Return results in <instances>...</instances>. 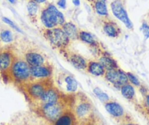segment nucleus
Masks as SVG:
<instances>
[{"label": "nucleus", "mask_w": 149, "mask_h": 125, "mask_svg": "<svg viewBox=\"0 0 149 125\" xmlns=\"http://www.w3.org/2000/svg\"><path fill=\"white\" fill-rule=\"evenodd\" d=\"M71 110L80 124L89 123L94 117L92 103L86 96L83 94L74 96V100L71 104Z\"/></svg>", "instance_id": "f257e3e1"}, {"label": "nucleus", "mask_w": 149, "mask_h": 125, "mask_svg": "<svg viewBox=\"0 0 149 125\" xmlns=\"http://www.w3.org/2000/svg\"><path fill=\"white\" fill-rule=\"evenodd\" d=\"M70 108L71 105H69L64 100L61 99V100L54 104L46 105L37 108V110L45 120L50 123L54 124L61 115L64 114Z\"/></svg>", "instance_id": "f03ea898"}, {"label": "nucleus", "mask_w": 149, "mask_h": 125, "mask_svg": "<svg viewBox=\"0 0 149 125\" xmlns=\"http://www.w3.org/2000/svg\"><path fill=\"white\" fill-rule=\"evenodd\" d=\"M30 69L31 67L24 58L15 57L8 73L14 81L23 86L31 80Z\"/></svg>", "instance_id": "7ed1b4c3"}, {"label": "nucleus", "mask_w": 149, "mask_h": 125, "mask_svg": "<svg viewBox=\"0 0 149 125\" xmlns=\"http://www.w3.org/2000/svg\"><path fill=\"white\" fill-rule=\"evenodd\" d=\"M56 88L64 94H74L78 90V82L74 76L70 73L64 71H60L56 75L55 78Z\"/></svg>", "instance_id": "20e7f679"}, {"label": "nucleus", "mask_w": 149, "mask_h": 125, "mask_svg": "<svg viewBox=\"0 0 149 125\" xmlns=\"http://www.w3.org/2000/svg\"><path fill=\"white\" fill-rule=\"evenodd\" d=\"M48 80H30L22 86L29 99L34 105L39 101L47 89L51 85Z\"/></svg>", "instance_id": "39448f33"}, {"label": "nucleus", "mask_w": 149, "mask_h": 125, "mask_svg": "<svg viewBox=\"0 0 149 125\" xmlns=\"http://www.w3.org/2000/svg\"><path fill=\"white\" fill-rule=\"evenodd\" d=\"M41 22L48 29L55 28L64 24V17L54 5H49L42 11L40 15Z\"/></svg>", "instance_id": "423d86ee"}, {"label": "nucleus", "mask_w": 149, "mask_h": 125, "mask_svg": "<svg viewBox=\"0 0 149 125\" xmlns=\"http://www.w3.org/2000/svg\"><path fill=\"white\" fill-rule=\"evenodd\" d=\"M45 37L52 46L58 49H64L70 44V40L61 28L48 29Z\"/></svg>", "instance_id": "0eeeda50"}, {"label": "nucleus", "mask_w": 149, "mask_h": 125, "mask_svg": "<svg viewBox=\"0 0 149 125\" xmlns=\"http://www.w3.org/2000/svg\"><path fill=\"white\" fill-rule=\"evenodd\" d=\"M104 78L108 83H111L117 89H120L124 84L129 83L127 73L120 67L115 70H106Z\"/></svg>", "instance_id": "6e6552de"}, {"label": "nucleus", "mask_w": 149, "mask_h": 125, "mask_svg": "<svg viewBox=\"0 0 149 125\" xmlns=\"http://www.w3.org/2000/svg\"><path fill=\"white\" fill-rule=\"evenodd\" d=\"M104 108L107 113L119 123L131 119L124 108L117 102L110 100L104 103Z\"/></svg>", "instance_id": "1a4fd4ad"}, {"label": "nucleus", "mask_w": 149, "mask_h": 125, "mask_svg": "<svg viewBox=\"0 0 149 125\" xmlns=\"http://www.w3.org/2000/svg\"><path fill=\"white\" fill-rule=\"evenodd\" d=\"M30 73L31 80H51L53 75V67L51 64L47 63L42 65L31 67Z\"/></svg>", "instance_id": "9d476101"}, {"label": "nucleus", "mask_w": 149, "mask_h": 125, "mask_svg": "<svg viewBox=\"0 0 149 125\" xmlns=\"http://www.w3.org/2000/svg\"><path fill=\"white\" fill-rule=\"evenodd\" d=\"M61 99H62L61 93L57 89V88H56V87H52L51 85L47 89L40 100L34 105L38 108L40 106L46 105L54 104L61 100Z\"/></svg>", "instance_id": "9b49d317"}, {"label": "nucleus", "mask_w": 149, "mask_h": 125, "mask_svg": "<svg viewBox=\"0 0 149 125\" xmlns=\"http://www.w3.org/2000/svg\"><path fill=\"white\" fill-rule=\"evenodd\" d=\"M110 6H111L112 12H113V15L118 20L122 21L127 28L130 29L133 28V24L130 21L127 12L124 9V6H123L120 0H116V1L113 2Z\"/></svg>", "instance_id": "f8f14e48"}, {"label": "nucleus", "mask_w": 149, "mask_h": 125, "mask_svg": "<svg viewBox=\"0 0 149 125\" xmlns=\"http://www.w3.org/2000/svg\"><path fill=\"white\" fill-rule=\"evenodd\" d=\"M24 59L26 61L30 67L47 64V59L45 55H43L40 51H34V50L26 52L24 54Z\"/></svg>", "instance_id": "ddd939ff"}, {"label": "nucleus", "mask_w": 149, "mask_h": 125, "mask_svg": "<svg viewBox=\"0 0 149 125\" xmlns=\"http://www.w3.org/2000/svg\"><path fill=\"white\" fill-rule=\"evenodd\" d=\"M67 58L74 68L80 70H86L88 61L83 56L75 53H68Z\"/></svg>", "instance_id": "4468645a"}, {"label": "nucleus", "mask_w": 149, "mask_h": 125, "mask_svg": "<svg viewBox=\"0 0 149 125\" xmlns=\"http://www.w3.org/2000/svg\"><path fill=\"white\" fill-rule=\"evenodd\" d=\"M97 61L102 64L105 70H115L119 68L117 61L111 56L106 52L100 53L97 56Z\"/></svg>", "instance_id": "2eb2a0df"}, {"label": "nucleus", "mask_w": 149, "mask_h": 125, "mask_svg": "<svg viewBox=\"0 0 149 125\" xmlns=\"http://www.w3.org/2000/svg\"><path fill=\"white\" fill-rule=\"evenodd\" d=\"M15 58V56L10 51H5L0 52V72H9Z\"/></svg>", "instance_id": "dca6fc26"}, {"label": "nucleus", "mask_w": 149, "mask_h": 125, "mask_svg": "<svg viewBox=\"0 0 149 125\" xmlns=\"http://www.w3.org/2000/svg\"><path fill=\"white\" fill-rule=\"evenodd\" d=\"M79 122L74 116L71 108L61 115L54 123V125H79Z\"/></svg>", "instance_id": "f3484780"}, {"label": "nucleus", "mask_w": 149, "mask_h": 125, "mask_svg": "<svg viewBox=\"0 0 149 125\" xmlns=\"http://www.w3.org/2000/svg\"><path fill=\"white\" fill-rule=\"evenodd\" d=\"M86 71H87L92 75L101 77V76L104 75L106 70L97 60V61L91 60V61H88V65H87Z\"/></svg>", "instance_id": "a211bd4d"}, {"label": "nucleus", "mask_w": 149, "mask_h": 125, "mask_svg": "<svg viewBox=\"0 0 149 125\" xmlns=\"http://www.w3.org/2000/svg\"><path fill=\"white\" fill-rule=\"evenodd\" d=\"M62 29L67 34L70 40H77L79 36V31L76 26L71 22L64 23L62 25Z\"/></svg>", "instance_id": "6ab92c4d"}, {"label": "nucleus", "mask_w": 149, "mask_h": 125, "mask_svg": "<svg viewBox=\"0 0 149 125\" xmlns=\"http://www.w3.org/2000/svg\"><path fill=\"white\" fill-rule=\"evenodd\" d=\"M121 94L125 99H127L129 101H132L135 97V90L134 87L130 83H127L124 84V86L119 89Z\"/></svg>", "instance_id": "aec40b11"}, {"label": "nucleus", "mask_w": 149, "mask_h": 125, "mask_svg": "<svg viewBox=\"0 0 149 125\" xmlns=\"http://www.w3.org/2000/svg\"><path fill=\"white\" fill-rule=\"evenodd\" d=\"M78 38L81 40L82 42L88 44V45H92V46L96 47L97 45V43L94 38L92 35L90 34L89 32H87L85 31H79V36Z\"/></svg>", "instance_id": "412c9836"}, {"label": "nucleus", "mask_w": 149, "mask_h": 125, "mask_svg": "<svg viewBox=\"0 0 149 125\" xmlns=\"http://www.w3.org/2000/svg\"><path fill=\"white\" fill-rule=\"evenodd\" d=\"M103 30L108 37H117L119 34V30L117 29L116 25L112 23H105L103 26Z\"/></svg>", "instance_id": "4be33fe9"}, {"label": "nucleus", "mask_w": 149, "mask_h": 125, "mask_svg": "<svg viewBox=\"0 0 149 125\" xmlns=\"http://www.w3.org/2000/svg\"><path fill=\"white\" fill-rule=\"evenodd\" d=\"M94 8L98 15H102V16L108 15L106 0H97L94 4Z\"/></svg>", "instance_id": "5701e85b"}, {"label": "nucleus", "mask_w": 149, "mask_h": 125, "mask_svg": "<svg viewBox=\"0 0 149 125\" xmlns=\"http://www.w3.org/2000/svg\"><path fill=\"white\" fill-rule=\"evenodd\" d=\"M93 92L95 94L96 97H97L100 101L102 102L103 103H106L107 102L110 101V97H109L104 91H103L101 89L99 88V87H95V88L93 89Z\"/></svg>", "instance_id": "b1692460"}, {"label": "nucleus", "mask_w": 149, "mask_h": 125, "mask_svg": "<svg viewBox=\"0 0 149 125\" xmlns=\"http://www.w3.org/2000/svg\"><path fill=\"white\" fill-rule=\"evenodd\" d=\"M27 11L30 16H34L38 11V5L34 1H30L27 5Z\"/></svg>", "instance_id": "393cba45"}, {"label": "nucleus", "mask_w": 149, "mask_h": 125, "mask_svg": "<svg viewBox=\"0 0 149 125\" xmlns=\"http://www.w3.org/2000/svg\"><path fill=\"white\" fill-rule=\"evenodd\" d=\"M127 78H128V81L130 84H132V86H135L137 87H141V83L140 81L139 80V79L134 75L133 73H130V72H127Z\"/></svg>", "instance_id": "a878e982"}, {"label": "nucleus", "mask_w": 149, "mask_h": 125, "mask_svg": "<svg viewBox=\"0 0 149 125\" xmlns=\"http://www.w3.org/2000/svg\"><path fill=\"white\" fill-rule=\"evenodd\" d=\"M0 38L5 43H10L13 40L12 33L9 30H4L0 33Z\"/></svg>", "instance_id": "bb28decb"}, {"label": "nucleus", "mask_w": 149, "mask_h": 125, "mask_svg": "<svg viewBox=\"0 0 149 125\" xmlns=\"http://www.w3.org/2000/svg\"><path fill=\"white\" fill-rule=\"evenodd\" d=\"M2 21H3L5 24H8L9 26H10L13 29H14L15 30H16L17 31H18V32H20V33H22V31H21V29H20L19 27H18V26H17L16 24L13 22V21H11L10 19L6 18V17H3V18H2Z\"/></svg>", "instance_id": "cd10ccee"}, {"label": "nucleus", "mask_w": 149, "mask_h": 125, "mask_svg": "<svg viewBox=\"0 0 149 125\" xmlns=\"http://www.w3.org/2000/svg\"><path fill=\"white\" fill-rule=\"evenodd\" d=\"M140 30L143 31V34L144 35V37L146 40L149 38V25H148L146 23H143Z\"/></svg>", "instance_id": "c85d7f7f"}, {"label": "nucleus", "mask_w": 149, "mask_h": 125, "mask_svg": "<svg viewBox=\"0 0 149 125\" xmlns=\"http://www.w3.org/2000/svg\"><path fill=\"white\" fill-rule=\"evenodd\" d=\"M91 125H104V123L98 118H93Z\"/></svg>", "instance_id": "c756f323"}, {"label": "nucleus", "mask_w": 149, "mask_h": 125, "mask_svg": "<svg viewBox=\"0 0 149 125\" xmlns=\"http://www.w3.org/2000/svg\"><path fill=\"white\" fill-rule=\"evenodd\" d=\"M57 5L62 9H65L67 5V1L66 0H58L57 2Z\"/></svg>", "instance_id": "7c9ffc66"}, {"label": "nucleus", "mask_w": 149, "mask_h": 125, "mask_svg": "<svg viewBox=\"0 0 149 125\" xmlns=\"http://www.w3.org/2000/svg\"><path fill=\"white\" fill-rule=\"evenodd\" d=\"M145 105H146L148 110H149V94H147L145 96Z\"/></svg>", "instance_id": "2f4dec72"}, {"label": "nucleus", "mask_w": 149, "mask_h": 125, "mask_svg": "<svg viewBox=\"0 0 149 125\" xmlns=\"http://www.w3.org/2000/svg\"><path fill=\"white\" fill-rule=\"evenodd\" d=\"M120 125H136V124L134 123H133V122H132L131 119H130V120L125 121V122H121V123H120Z\"/></svg>", "instance_id": "473e14b6"}, {"label": "nucleus", "mask_w": 149, "mask_h": 125, "mask_svg": "<svg viewBox=\"0 0 149 125\" xmlns=\"http://www.w3.org/2000/svg\"><path fill=\"white\" fill-rule=\"evenodd\" d=\"M72 3L74 4V6H79L81 2H80V0H72Z\"/></svg>", "instance_id": "72a5a7b5"}, {"label": "nucleus", "mask_w": 149, "mask_h": 125, "mask_svg": "<svg viewBox=\"0 0 149 125\" xmlns=\"http://www.w3.org/2000/svg\"><path fill=\"white\" fill-rule=\"evenodd\" d=\"M32 1H34V2H36V3H43V2H45L46 0H32Z\"/></svg>", "instance_id": "f704fd0d"}, {"label": "nucleus", "mask_w": 149, "mask_h": 125, "mask_svg": "<svg viewBox=\"0 0 149 125\" xmlns=\"http://www.w3.org/2000/svg\"><path fill=\"white\" fill-rule=\"evenodd\" d=\"M8 1H9V2L12 4H14L15 2V0H8Z\"/></svg>", "instance_id": "c9c22d12"}, {"label": "nucleus", "mask_w": 149, "mask_h": 125, "mask_svg": "<svg viewBox=\"0 0 149 125\" xmlns=\"http://www.w3.org/2000/svg\"><path fill=\"white\" fill-rule=\"evenodd\" d=\"M88 1H89V2H91V1H93V0H88Z\"/></svg>", "instance_id": "e433bc0d"}]
</instances>
